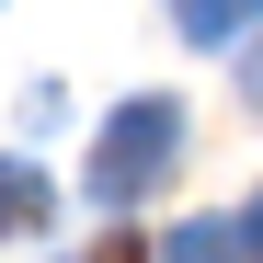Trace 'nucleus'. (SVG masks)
I'll list each match as a JSON object with an SVG mask.
<instances>
[{
  "instance_id": "1",
  "label": "nucleus",
  "mask_w": 263,
  "mask_h": 263,
  "mask_svg": "<svg viewBox=\"0 0 263 263\" xmlns=\"http://www.w3.org/2000/svg\"><path fill=\"white\" fill-rule=\"evenodd\" d=\"M172 149H183V103H172V92L115 103L103 138H92V206H138L160 172H172Z\"/></svg>"
},
{
  "instance_id": "2",
  "label": "nucleus",
  "mask_w": 263,
  "mask_h": 263,
  "mask_svg": "<svg viewBox=\"0 0 263 263\" xmlns=\"http://www.w3.org/2000/svg\"><path fill=\"white\" fill-rule=\"evenodd\" d=\"M252 12H263V0H172V23H183L195 46H229V34H252Z\"/></svg>"
},
{
  "instance_id": "4",
  "label": "nucleus",
  "mask_w": 263,
  "mask_h": 263,
  "mask_svg": "<svg viewBox=\"0 0 263 263\" xmlns=\"http://www.w3.org/2000/svg\"><path fill=\"white\" fill-rule=\"evenodd\" d=\"M172 263H240V229H217V217H206V229L172 240Z\"/></svg>"
},
{
  "instance_id": "3",
  "label": "nucleus",
  "mask_w": 263,
  "mask_h": 263,
  "mask_svg": "<svg viewBox=\"0 0 263 263\" xmlns=\"http://www.w3.org/2000/svg\"><path fill=\"white\" fill-rule=\"evenodd\" d=\"M0 229H46V172L34 160H0Z\"/></svg>"
},
{
  "instance_id": "5",
  "label": "nucleus",
  "mask_w": 263,
  "mask_h": 263,
  "mask_svg": "<svg viewBox=\"0 0 263 263\" xmlns=\"http://www.w3.org/2000/svg\"><path fill=\"white\" fill-rule=\"evenodd\" d=\"M240 240H252V252H263V206H252V229H240Z\"/></svg>"
}]
</instances>
